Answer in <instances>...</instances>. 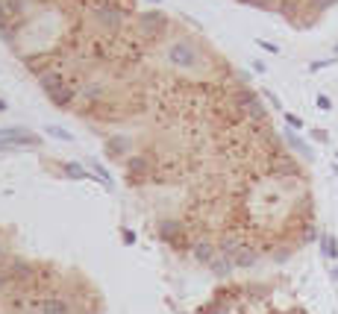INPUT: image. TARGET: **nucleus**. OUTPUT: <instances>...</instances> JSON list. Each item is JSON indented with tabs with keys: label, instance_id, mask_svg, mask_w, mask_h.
Listing matches in <instances>:
<instances>
[{
	"label": "nucleus",
	"instance_id": "f257e3e1",
	"mask_svg": "<svg viewBox=\"0 0 338 314\" xmlns=\"http://www.w3.org/2000/svg\"><path fill=\"white\" fill-rule=\"evenodd\" d=\"M41 314H71V305L59 297H50V300L41 303Z\"/></svg>",
	"mask_w": 338,
	"mask_h": 314
},
{
	"label": "nucleus",
	"instance_id": "7ed1b4c3",
	"mask_svg": "<svg viewBox=\"0 0 338 314\" xmlns=\"http://www.w3.org/2000/svg\"><path fill=\"white\" fill-rule=\"evenodd\" d=\"M68 174H74L77 179H82V176H85V174L80 171V164H68Z\"/></svg>",
	"mask_w": 338,
	"mask_h": 314
},
{
	"label": "nucleus",
	"instance_id": "f03ea898",
	"mask_svg": "<svg viewBox=\"0 0 338 314\" xmlns=\"http://www.w3.org/2000/svg\"><path fill=\"white\" fill-rule=\"evenodd\" d=\"M259 314H303V311H297V308H262Z\"/></svg>",
	"mask_w": 338,
	"mask_h": 314
},
{
	"label": "nucleus",
	"instance_id": "20e7f679",
	"mask_svg": "<svg viewBox=\"0 0 338 314\" xmlns=\"http://www.w3.org/2000/svg\"><path fill=\"white\" fill-rule=\"evenodd\" d=\"M259 47H262V50H268V53H280V50H277L274 44H268V41H259Z\"/></svg>",
	"mask_w": 338,
	"mask_h": 314
}]
</instances>
